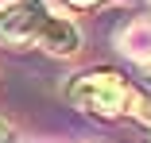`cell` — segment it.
Returning <instances> with one entry per match:
<instances>
[{"mask_svg": "<svg viewBox=\"0 0 151 143\" xmlns=\"http://www.w3.org/2000/svg\"><path fill=\"white\" fill-rule=\"evenodd\" d=\"M0 39L12 46H43L58 58H70L81 46L78 23L47 8V0H12L0 8Z\"/></svg>", "mask_w": 151, "mask_h": 143, "instance_id": "obj_1", "label": "cell"}, {"mask_svg": "<svg viewBox=\"0 0 151 143\" xmlns=\"http://www.w3.org/2000/svg\"><path fill=\"white\" fill-rule=\"evenodd\" d=\"M66 97H70V104L78 112H89V116H101V120H116L132 104V85L116 70H85V74H78L70 81Z\"/></svg>", "mask_w": 151, "mask_h": 143, "instance_id": "obj_2", "label": "cell"}, {"mask_svg": "<svg viewBox=\"0 0 151 143\" xmlns=\"http://www.w3.org/2000/svg\"><path fill=\"white\" fill-rule=\"evenodd\" d=\"M116 43L124 50V58H132L136 66L151 70V16H136L132 23H124L116 31Z\"/></svg>", "mask_w": 151, "mask_h": 143, "instance_id": "obj_3", "label": "cell"}, {"mask_svg": "<svg viewBox=\"0 0 151 143\" xmlns=\"http://www.w3.org/2000/svg\"><path fill=\"white\" fill-rule=\"evenodd\" d=\"M0 143H16V135H12V128H8V124H0Z\"/></svg>", "mask_w": 151, "mask_h": 143, "instance_id": "obj_4", "label": "cell"}, {"mask_svg": "<svg viewBox=\"0 0 151 143\" xmlns=\"http://www.w3.org/2000/svg\"><path fill=\"white\" fill-rule=\"evenodd\" d=\"M74 8H93V4H105V0H70Z\"/></svg>", "mask_w": 151, "mask_h": 143, "instance_id": "obj_5", "label": "cell"}]
</instances>
